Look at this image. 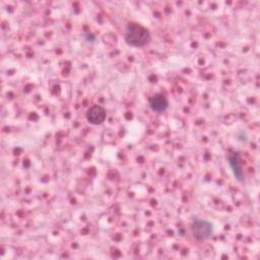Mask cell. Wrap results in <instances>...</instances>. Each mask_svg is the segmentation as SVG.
<instances>
[{
  "mask_svg": "<svg viewBox=\"0 0 260 260\" xmlns=\"http://www.w3.org/2000/svg\"><path fill=\"white\" fill-rule=\"evenodd\" d=\"M106 119V110L101 106L90 107L87 112V120L93 125H100Z\"/></svg>",
  "mask_w": 260,
  "mask_h": 260,
  "instance_id": "obj_3",
  "label": "cell"
},
{
  "mask_svg": "<svg viewBox=\"0 0 260 260\" xmlns=\"http://www.w3.org/2000/svg\"><path fill=\"white\" fill-rule=\"evenodd\" d=\"M149 102H150V107L152 108V110L157 113L164 112L169 106V102L167 98L162 94H156L153 96Z\"/></svg>",
  "mask_w": 260,
  "mask_h": 260,
  "instance_id": "obj_4",
  "label": "cell"
},
{
  "mask_svg": "<svg viewBox=\"0 0 260 260\" xmlns=\"http://www.w3.org/2000/svg\"><path fill=\"white\" fill-rule=\"evenodd\" d=\"M229 164H230V167L232 168L233 173L235 177L237 178V180L242 181L244 178V174H243L241 164H240V155L238 153H234L230 155Z\"/></svg>",
  "mask_w": 260,
  "mask_h": 260,
  "instance_id": "obj_5",
  "label": "cell"
},
{
  "mask_svg": "<svg viewBox=\"0 0 260 260\" xmlns=\"http://www.w3.org/2000/svg\"><path fill=\"white\" fill-rule=\"evenodd\" d=\"M192 235L195 239L202 241L207 240L213 233L212 225L205 220H195L191 225Z\"/></svg>",
  "mask_w": 260,
  "mask_h": 260,
  "instance_id": "obj_2",
  "label": "cell"
},
{
  "mask_svg": "<svg viewBox=\"0 0 260 260\" xmlns=\"http://www.w3.org/2000/svg\"><path fill=\"white\" fill-rule=\"evenodd\" d=\"M87 40H89V39L92 40V42H93V41H95V36H94V35H90V34H89V35H87Z\"/></svg>",
  "mask_w": 260,
  "mask_h": 260,
  "instance_id": "obj_6",
  "label": "cell"
},
{
  "mask_svg": "<svg viewBox=\"0 0 260 260\" xmlns=\"http://www.w3.org/2000/svg\"><path fill=\"white\" fill-rule=\"evenodd\" d=\"M125 41L133 47H143L151 40L150 31L139 24L130 22L125 29Z\"/></svg>",
  "mask_w": 260,
  "mask_h": 260,
  "instance_id": "obj_1",
  "label": "cell"
}]
</instances>
